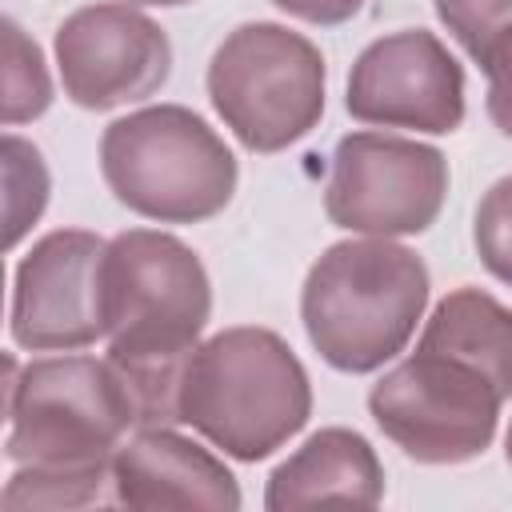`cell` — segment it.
I'll return each mask as SVG.
<instances>
[{
    "mask_svg": "<svg viewBox=\"0 0 512 512\" xmlns=\"http://www.w3.org/2000/svg\"><path fill=\"white\" fill-rule=\"evenodd\" d=\"M268 4H276L280 12H288L304 24H320V28L348 24L364 8V0H268Z\"/></svg>",
    "mask_w": 512,
    "mask_h": 512,
    "instance_id": "cell-21",
    "label": "cell"
},
{
    "mask_svg": "<svg viewBox=\"0 0 512 512\" xmlns=\"http://www.w3.org/2000/svg\"><path fill=\"white\" fill-rule=\"evenodd\" d=\"M420 340L452 348L480 364L512 400V308L476 284L452 288L424 320Z\"/></svg>",
    "mask_w": 512,
    "mask_h": 512,
    "instance_id": "cell-14",
    "label": "cell"
},
{
    "mask_svg": "<svg viewBox=\"0 0 512 512\" xmlns=\"http://www.w3.org/2000/svg\"><path fill=\"white\" fill-rule=\"evenodd\" d=\"M360 504L376 508L384 500V464L376 448L352 428H320L312 432L288 460H280L264 488L268 512L308 508V504Z\"/></svg>",
    "mask_w": 512,
    "mask_h": 512,
    "instance_id": "cell-13",
    "label": "cell"
},
{
    "mask_svg": "<svg viewBox=\"0 0 512 512\" xmlns=\"http://www.w3.org/2000/svg\"><path fill=\"white\" fill-rule=\"evenodd\" d=\"M100 176L144 220L200 224L232 204L240 164L224 136L192 108L148 104L104 128Z\"/></svg>",
    "mask_w": 512,
    "mask_h": 512,
    "instance_id": "cell-4",
    "label": "cell"
},
{
    "mask_svg": "<svg viewBox=\"0 0 512 512\" xmlns=\"http://www.w3.org/2000/svg\"><path fill=\"white\" fill-rule=\"evenodd\" d=\"M480 72L488 76V96H484L488 120L496 124L500 136L512 140V28L480 56Z\"/></svg>",
    "mask_w": 512,
    "mask_h": 512,
    "instance_id": "cell-20",
    "label": "cell"
},
{
    "mask_svg": "<svg viewBox=\"0 0 512 512\" xmlns=\"http://www.w3.org/2000/svg\"><path fill=\"white\" fill-rule=\"evenodd\" d=\"M112 488L116 504L128 508L236 512L244 504L228 464L176 428H136L112 460Z\"/></svg>",
    "mask_w": 512,
    "mask_h": 512,
    "instance_id": "cell-12",
    "label": "cell"
},
{
    "mask_svg": "<svg viewBox=\"0 0 512 512\" xmlns=\"http://www.w3.org/2000/svg\"><path fill=\"white\" fill-rule=\"evenodd\" d=\"M472 244L480 264L512 288V176H500L476 204L472 216Z\"/></svg>",
    "mask_w": 512,
    "mask_h": 512,
    "instance_id": "cell-18",
    "label": "cell"
},
{
    "mask_svg": "<svg viewBox=\"0 0 512 512\" xmlns=\"http://www.w3.org/2000/svg\"><path fill=\"white\" fill-rule=\"evenodd\" d=\"M116 500L112 468H52V464H16L8 476L0 504L8 512L32 508H88Z\"/></svg>",
    "mask_w": 512,
    "mask_h": 512,
    "instance_id": "cell-15",
    "label": "cell"
},
{
    "mask_svg": "<svg viewBox=\"0 0 512 512\" xmlns=\"http://www.w3.org/2000/svg\"><path fill=\"white\" fill-rule=\"evenodd\" d=\"M448 36L480 64V56L512 28V0H432Z\"/></svg>",
    "mask_w": 512,
    "mask_h": 512,
    "instance_id": "cell-19",
    "label": "cell"
},
{
    "mask_svg": "<svg viewBox=\"0 0 512 512\" xmlns=\"http://www.w3.org/2000/svg\"><path fill=\"white\" fill-rule=\"evenodd\" d=\"M64 96L84 112H112L156 96L172 76L168 32L136 4H88L52 40Z\"/></svg>",
    "mask_w": 512,
    "mask_h": 512,
    "instance_id": "cell-9",
    "label": "cell"
},
{
    "mask_svg": "<svg viewBox=\"0 0 512 512\" xmlns=\"http://www.w3.org/2000/svg\"><path fill=\"white\" fill-rule=\"evenodd\" d=\"M504 460H508V468H512V424H508V432H504Z\"/></svg>",
    "mask_w": 512,
    "mask_h": 512,
    "instance_id": "cell-23",
    "label": "cell"
},
{
    "mask_svg": "<svg viewBox=\"0 0 512 512\" xmlns=\"http://www.w3.org/2000/svg\"><path fill=\"white\" fill-rule=\"evenodd\" d=\"M504 400L480 364L416 340V352L368 388V416L416 464H468L496 440Z\"/></svg>",
    "mask_w": 512,
    "mask_h": 512,
    "instance_id": "cell-7",
    "label": "cell"
},
{
    "mask_svg": "<svg viewBox=\"0 0 512 512\" xmlns=\"http://www.w3.org/2000/svg\"><path fill=\"white\" fill-rule=\"evenodd\" d=\"M4 408L12 464L52 468H112L136 408L108 360L96 356H40L16 368L4 356Z\"/></svg>",
    "mask_w": 512,
    "mask_h": 512,
    "instance_id": "cell-5",
    "label": "cell"
},
{
    "mask_svg": "<svg viewBox=\"0 0 512 512\" xmlns=\"http://www.w3.org/2000/svg\"><path fill=\"white\" fill-rule=\"evenodd\" d=\"M52 104V76L40 44L8 16L4 20V124H28Z\"/></svg>",
    "mask_w": 512,
    "mask_h": 512,
    "instance_id": "cell-17",
    "label": "cell"
},
{
    "mask_svg": "<svg viewBox=\"0 0 512 512\" xmlns=\"http://www.w3.org/2000/svg\"><path fill=\"white\" fill-rule=\"evenodd\" d=\"M124 4H148V8H180V4H192V0H124Z\"/></svg>",
    "mask_w": 512,
    "mask_h": 512,
    "instance_id": "cell-22",
    "label": "cell"
},
{
    "mask_svg": "<svg viewBox=\"0 0 512 512\" xmlns=\"http://www.w3.org/2000/svg\"><path fill=\"white\" fill-rule=\"evenodd\" d=\"M108 240L88 228L44 232L16 264L8 332L28 352H76L104 340L100 264Z\"/></svg>",
    "mask_w": 512,
    "mask_h": 512,
    "instance_id": "cell-10",
    "label": "cell"
},
{
    "mask_svg": "<svg viewBox=\"0 0 512 512\" xmlns=\"http://www.w3.org/2000/svg\"><path fill=\"white\" fill-rule=\"evenodd\" d=\"M432 296L428 264L388 240H340L320 252L300 288L308 344L336 372L364 376L396 360Z\"/></svg>",
    "mask_w": 512,
    "mask_h": 512,
    "instance_id": "cell-2",
    "label": "cell"
},
{
    "mask_svg": "<svg viewBox=\"0 0 512 512\" xmlns=\"http://www.w3.org/2000/svg\"><path fill=\"white\" fill-rule=\"evenodd\" d=\"M4 248L12 252L28 228L44 216L48 208V192H52V180H48V164L40 156V148L16 132L4 136Z\"/></svg>",
    "mask_w": 512,
    "mask_h": 512,
    "instance_id": "cell-16",
    "label": "cell"
},
{
    "mask_svg": "<svg viewBox=\"0 0 512 512\" xmlns=\"http://www.w3.org/2000/svg\"><path fill=\"white\" fill-rule=\"evenodd\" d=\"M308 416V368L272 328H224L208 336L184 368L180 424H192L232 460H268L308 424Z\"/></svg>",
    "mask_w": 512,
    "mask_h": 512,
    "instance_id": "cell-3",
    "label": "cell"
},
{
    "mask_svg": "<svg viewBox=\"0 0 512 512\" xmlns=\"http://www.w3.org/2000/svg\"><path fill=\"white\" fill-rule=\"evenodd\" d=\"M108 364L124 380L136 428L180 424V384L212 316V280L172 232H116L100 264Z\"/></svg>",
    "mask_w": 512,
    "mask_h": 512,
    "instance_id": "cell-1",
    "label": "cell"
},
{
    "mask_svg": "<svg viewBox=\"0 0 512 512\" xmlns=\"http://www.w3.org/2000/svg\"><path fill=\"white\" fill-rule=\"evenodd\" d=\"M208 100L248 152H284L324 116L320 48L272 20L232 28L208 60Z\"/></svg>",
    "mask_w": 512,
    "mask_h": 512,
    "instance_id": "cell-6",
    "label": "cell"
},
{
    "mask_svg": "<svg viewBox=\"0 0 512 512\" xmlns=\"http://www.w3.org/2000/svg\"><path fill=\"white\" fill-rule=\"evenodd\" d=\"M448 196V160L440 148L388 136H340L324 184V212L336 228L360 236H420L436 224Z\"/></svg>",
    "mask_w": 512,
    "mask_h": 512,
    "instance_id": "cell-8",
    "label": "cell"
},
{
    "mask_svg": "<svg viewBox=\"0 0 512 512\" xmlns=\"http://www.w3.org/2000/svg\"><path fill=\"white\" fill-rule=\"evenodd\" d=\"M344 108L360 124L448 136L464 124V68L428 28L388 32L356 56Z\"/></svg>",
    "mask_w": 512,
    "mask_h": 512,
    "instance_id": "cell-11",
    "label": "cell"
}]
</instances>
